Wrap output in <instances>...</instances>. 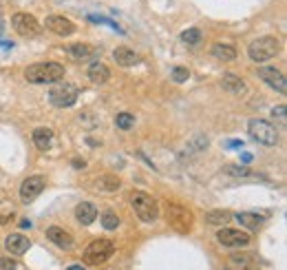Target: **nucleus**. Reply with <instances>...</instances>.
Instances as JSON below:
<instances>
[{
    "label": "nucleus",
    "instance_id": "obj_1",
    "mask_svg": "<svg viewBox=\"0 0 287 270\" xmlns=\"http://www.w3.org/2000/svg\"><path fill=\"white\" fill-rule=\"evenodd\" d=\"M64 71L60 62H36L25 69V78L31 84H53L64 78Z\"/></svg>",
    "mask_w": 287,
    "mask_h": 270
},
{
    "label": "nucleus",
    "instance_id": "obj_2",
    "mask_svg": "<svg viewBox=\"0 0 287 270\" xmlns=\"http://www.w3.org/2000/svg\"><path fill=\"white\" fill-rule=\"evenodd\" d=\"M128 202L133 206L135 215L144 221V224H153L155 219L159 217V204L153 200V195H148L146 191H133L128 195Z\"/></svg>",
    "mask_w": 287,
    "mask_h": 270
},
{
    "label": "nucleus",
    "instance_id": "obj_3",
    "mask_svg": "<svg viewBox=\"0 0 287 270\" xmlns=\"http://www.w3.org/2000/svg\"><path fill=\"white\" fill-rule=\"evenodd\" d=\"M164 217H166L168 226L175 228L177 233H190L192 224H195V217L188 208H183L181 204L175 202H166L164 204Z\"/></svg>",
    "mask_w": 287,
    "mask_h": 270
},
{
    "label": "nucleus",
    "instance_id": "obj_4",
    "mask_svg": "<svg viewBox=\"0 0 287 270\" xmlns=\"http://www.w3.org/2000/svg\"><path fill=\"white\" fill-rule=\"evenodd\" d=\"M279 51H281V42L276 40L274 36L256 38V40H252L250 47H247V55H250V60H254V62H258V64L276 58Z\"/></svg>",
    "mask_w": 287,
    "mask_h": 270
},
{
    "label": "nucleus",
    "instance_id": "obj_5",
    "mask_svg": "<svg viewBox=\"0 0 287 270\" xmlns=\"http://www.w3.org/2000/svg\"><path fill=\"white\" fill-rule=\"evenodd\" d=\"M247 133H250V137L254 142H258V144H263V146L279 144V131H276V126L267 120H261V117H252V120L247 122Z\"/></svg>",
    "mask_w": 287,
    "mask_h": 270
},
{
    "label": "nucleus",
    "instance_id": "obj_6",
    "mask_svg": "<svg viewBox=\"0 0 287 270\" xmlns=\"http://www.w3.org/2000/svg\"><path fill=\"white\" fill-rule=\"evenodd\" d=\"M113 253H115V244L111 239H95L84 250V262L88 266H100L113 257Z\"/></svg>",
    "mask_w": 287,
    "mask_h": 270
},
{
    "label": "nucleus",
    "instance_id": "obj_7",
    "mask_svg": "<svg viewBox=\"0 0 287 270\" xmlns=\"http://www.w3.org/2000/svg\"><path fill=\"white\" fill-rule=\"evenodd\" d=\"M78 87L75 84H69V82H58L53 89H49V102L58 108H67V107H73L78 102Z\"/></svg>",
    "mask_w": 287,
    "mask_h": 270
},
{
    "label": "nucleus",
    "instance_id": "obj_8",
    "mask_svg": "<svg viewBox=\"0 0 287 270\" xmlns=\"http://www.w3.org/2000/svg\"><path fill=\"white\" fill-rule=\"evenodd\" d=\"M11 27L16 29L18 36L22 38H36L38 34H40V22L36 20L31 13H25V11H18L11 16Z\"/></svg>",
    "mask_w": 287,
    "mask_h": 270
},
{
    "label": "nucleus",
    "instance_id": "obj_9",
    "mask_svg": "<svg viewBox=\"0 0 287 270\" xmlns=\"http://www.w3.org/2000/svg\"><path fill=\"white\" fill-rule=\"evenodd\" d=\"M46 186V177L44 175H31L25 182L20 184V202L22 204H31L34 200H38V195H42Z\"/></svg>",
    "mask_w": 287,
    "mask_h": 270
},
{
    "label": "nucleus",
    "instance_id": "obj_10",
    "mask_svg": "<svg viewBox=\"0 0 287 270\" xmlns=\"http://www.w3.org/2000/svg\"><path fill=\"white\" fill-rule=\"evenodd\" d=\"M256 75L265 84H270L276 93H281V96H285V93H287V82H285V73H283V71H279L276 67H258Z\"/></svg>",
    "mask_w": 287,
    "mask_h": 270
},
{
    "label": "nucleus",
    "instance_id": "obj_11",
    "mask_svg": "<svg viewBox=\"0 0 287 270\" xmlns=\"http://www.w3.org/2000/svg\"><path fill=\"white\" fill-rule=\"evenodd\" d=\"M216 241L221 246H225V248H241V246L250 244V235L237 228H223L216 233Z\"/></svg>",
    "mask_w": 287,
    "mask_h": 270
},
{
    "label": "nucleus",
    "instance_id": "obj_12",
    "mask_svg": "<svg viewBox=\"0 0 287 270\" xmlns=\"http://www.w3.org/2000/svg\"><path fill=\"white\" fill-rule=\"evenodd\" d=\"M29 248H31L29 237H25L20 233H11V235H7V239H4V250H7L9 255L20 257V255H25Z\"/></svg>",
    "mask_w": 287,
    "mask_h": 270
},
{
    "label": "nucleus",
    "instance_id": "obj_13",
    "mask_svg": "<svg viewBox=\"0 0 287 270\" xmlns=\"http://www.w3.org/2000/svg\"><path fill=\"white\" fill-rule=\"evenodd\" d=\"M44 27L49 31H53L55 36H71L75 31V25L64 16H49L44 20Z\"/></svg>",
    "mask_w": 287,
    "mask_h": 270
},
{
    "label": "nucleus",
    "instance_id": "obj_14",
    "mask_svg": "<svg viewBox=\"0 0 287 270\" xmlns=\"http://www.w3.org/2000/svg\"><path fill=\"white\" fill-rule=\"evenodd\" d=\"M46 239L53 241V244L60 246L62 250H73V244H75L71 233L60 228V226H49V228H46Z\"/></svg>",
    "mask_w": 287,
    "mask_h": 270
},
{
    "label": "nucleus",
    "instance_id": "obj_15",
    "mask_svg": "<svg viewBox=\"0 0 287 270\" xmlns=\"http://www.w3.org/2000/svg\"><path fill=\"white\" fill-rule=\"evenodd\" d=\"M113 60L120 67H133V64L139 62V54H135V49H130V47H115L113 49Z\"/></svg>",
    "mask_w": 287,
    "mask_h": 270
},
{
    "label": "nucleus",
    "instance_id": "obj_16",
    "mask_svg": "<svg viewBox=\"0 0 287 270\" xmlns=\"http://www.w3.org/2000/svg\"><path fill=\"white\" fill-rule=\"evenodd\" d=\"M75 217H78V221L82 226H91L93 221L97 219V208H95V204H91V202H80L78 206H75Z\"/></svg>",
    "mask_w": 287,
    "mask_h": 270
},
{
    "label": "nucleus",
    "instance_id": "obj_17",
    "mask_svg": "<svg viewBox=\"0 0 287 270\" xmlns=\"http://www.w3.org/2000/svg\"><path fill=\"white\" fill-rule=\"evenodd\" d=\"M55 142V133L51 129H46V126H38V129L34 131V146L38 151H49L51 146H53Z\"/></svg>",
    "mask_w": 287,
    "mask_h": 270
},
{
    "label": "nucleus",
    "instance_id": "obj_18",
    "mask_svg": "<svg viewBox=\"0 0 287 270\" xmlns=\"http://www.w3.org/2000/svg\"><path fill=\"white\" fill-rule=\"evenodd\" d=\"M221 87L228 93H232V96H243V93L247 91V84L234 73H225L223 78H221Z\"/></svg>",
    "mask_w": 287,
    "mask_h": 270
},
{
    "label": "nucleus",
    "instance_id": "obj_19",
    "mask_svg": "<svg viewBox=\"0 0 287 270\" xmlns=\"http://www.w3.org/2000/svg\"><path fill=\"white\" fill-rule=\"evenodd\" d=\"M210 54L214 55L216 60H223V62H232V60H237L239 51L234 45H228V42H214L212 49H210Z\"/></svg>",
    "mask_w": 287,
    "mask_h": 270
},
{
    "label": "nucleus",
    "instance_id": "obj_20",
    "mask_svg": "<svg viewBox=\"0 0 287 270\" xmlns=\"http://www.w3.org/2000/svg\"><path fill=\"white\" fill-rule=\"evenodd\" d=\"M86 75L93 84H106L108 80H111V69H108L104 62H93L91 67H88Z\"/></svg>",
    "mask_w": 287,
    "mask_h": 270
},
{
    "label": "nucleus",
    "instance_id": "obj_21",
    "mask_svg": "<svg viewBox=\"0 0 287 270\" xmlns=\"http://www.w3.org/2000/svg\"><path fill=\"white\" fill-rule=\"evenodd\" d=\"M232 217L241 226H246L247 230H258V228H261V224L265 221L258 213H237V215H232Z\"/></svg>",
    "mask_w": 287,
    "mask_h": 270
},
{
    "label": "nucleus",
    "instance_id": "obj_22",
    "mask_svg": "<svg viewBox=\"0 0 287 270\" xmlns=\"http://www.w3.org/2000/svg\"><path fill=\"white\" fill-rule=\"evenodd\" d=\"M230 262L239 270H258V262L247 253H232L230 255Z\"/></svg>",
    "mask_w": 287,
    "mask_h": 270
},
{
    "label": "nucleus",
    "instance_id": "obj_23",
    "mask_svg": "<svg viewBox=\"0 0 287 270\" xmlns=\"http://www.w3.org/2000/svg\"><path fill=\"white\" fill-rule=\"evenodd\" d=\"M93 186H95L97 191H104V193H115L117 188L122 186V179L117 177V175H102V177H97L95 182H93Z\"/></svg>",
    "mask_w": 287,
    "mask_h": 270
},
{
    "label": "nucleus",
    "instance_id": "obj_24",
    "mask_svg": "<svg viewBox=\"0 0 287 270\" xmlns=\"http://www.w3.org/2000/svg\"><path fill=\"white\" fill-rule=\"evenodd\" d=\"M69 54H71V58H75V60H88L95 54V47L86 45V42H75V45L69 47Z\"/></svg>",
    "mask_w": 287,
    "mask_h": 270
},
{
    "label": "nucleus",
    "instance_id": "obj_25",
    "mask_svg": "<svg viewBox=\"0 0 287 270\" xmlns=\"http://www.w3.org/2000/svg\"><path fill=\"white\" fill-rule=\"evenodd\" d=\"M230 219H232V213H228V211H210V213H205V221L212 224V226H223V224H228Z\"/></svg>",
    "mask_w": 287,
    "mask_h": 270
},
{
    "label": "nucleus",
    "instance_id": "obj_26",
    "mask_svg": "<svg viewBox=\"0 0 287 270\" xmlns=\"http://www.w3.org/2000/svg\"><path fill=\"white\" fill-rule=\"evenodd\" d=\"M223 175H228V177H256L254 173H250L246 166H223V170H221Z\"/></svg>",
    "mask_w": 287,
    "mask_h": 270
},
{
    "label": "nucleus",
    "instance_id": "obj_27",
    "mask_svg": "<svg viewBox=\"0 0 287 270\" xmlns=\"http://www.w3.org/2000/svg\"><path fill=\"white\" fill-rule=\"evenodd\" d=\"M115 126L122 131H130L135 126V117L130 113H117L115 115Z\"/></svg>",
    "mask_w": 287,
    "mask_h": 270
},
{
    "label": "nucleus",
    "instance_id": "obj_28",
    "mask_svg": "<svg viewBox=\"0 0 287 270\" xmlns=\"http://www.w3.org/2000/svg\"><path fill=\"white\" fill-rule=\"evenodd\" d=\"M102 226H104V230H117V226H120L117 213H113V211L102 213Z\"/></svg>",
    "mask_w": 287,
    "mask_h": 270
},
{
    "label": "nucleus",
    "instance_id": "obj_29",
    "mask_svg": "<svg viewBox=\"0 0 287 270\" xmlns=\"http://www.w3.org/2000/svg\"><path fill=\"white\" fill-rule=\"evenodd\" d=\"M181 40L186 42V45H190V47L199 45V42H201V31L197 29V27H190V29H186L181 34Z\"/></svg>",
    "mask_w": 287,
    "mask_h": 270
},
{
    "label": "nucleus",
    "instance_id": "obj_30",
    "mask_svg": "<svg viewBox=\"0 0 287 270\" xmlns=\"http://www.w3.org/2000/svg\"><path fill=\"white\" fill-rule=\"evenodd\" d=\"M170 78H172V82L183 84V82H188V78H190V71H188L186 67H175L170 71Z\"/></svg>",
    "mask_w": 287,
    "mask_h": 270
},
{
    "label": "nucleus",
    "instance_id": "obj_31",
    "mask_svg": "<svg viewBox=\"0 0 287 270\" xmlns=\"http://www.w3.org/2000/svg\"><path fill=\"white\" fill-rule=\"evenodd\" d=\"M88 20H91V22H100V25H106V27H111V29H115V31H120V34H124V29H122V27L117 25L115 20H111V18H104V16H88Z\"/></svg>",
    "mask_w": 287,
    "mask_h": 270
},
{
    "label": "nucleus",
    "instance_id": "obj_32",
    "mask_svg": "<svg viewBox=\"0 0 287 270\" xmlns=\"http://www.w3.org/2000/svg\"><path fill=\"white\" fill-rule=\"evenodd\" d=\"M205 146H208V137H204V135H195L188 142V149L190 151H201V149H205Z\"/></svg>",
    "mask_w": 287,
    "mask_h": 270
},
{
    "label": "nucleus",
    "instance_id": "obj_33",
    "mask_svg": "<svg viewBox=\"0 0 287 270\" xmlns=\"http://www.w3.org/2000/svg\"><path fill=\"white\" fill-rule=\"evenodd\" d=\"M272 117H274V120H279L281 124H285V104H279V107L272 111Z\"/></svg>",
    "mask_w": 287,
    "mask_h": 270
},
{
    "label": "nucleus",
    "instance_id": "obj_34",
    "mask_svg": "<svg viewBox=\"0 0 287 270\" xmlns=\"http://www.w3.org/2000/svg\"><path fill=\"white\" fill-rule=\"evenodd\" d=\"M18 264L13 262V259H7V257H2L0 259V270H16Z\"/></svg>",
    "mask_w": 287,
    "mask_h": 270
},
{
    "label": "nucleus",
    "instance_id": "obj_35",
    "mask_svg": "<svg viewBox=\"0 0 287 270\" xmlns=\"http://www.w3.org/2000/svg\"><path fill=\"white\" fill-rule=\"evenodd\" d=\"M225 146H228V149H243V140H230Z\"/></svg>",
    "mask_w": 287,
    "mask_h": 270
},
{
    "label": "nucleus",
    "instance_id": "obj_36",
    "mask_svg": "<svg viewBox=\"0 0 287 270\" xmlns=\"http://www.w3.org/2000/svg\"><path fill=\"white\" fill-rule=\"evenodd\" d=\"M252 160H254L252 153H243V155H241V162H243V164H252Z\"/></svg>",
    "mask_w": 287,
    "mask_h": 270
},
{
    "label": "nucleus",
    "instance_id": "obj_37",
    "mask_svg": "<svg viewBox=\"0 0 287 270\" xmlns=\"http://www.w3.org/2000/svg\"><path fill=\"white\" fill-rule=\"evenodd\" d=\"M73 166L75 168H84V166H86V162H84V160H80V158H75L73 160Z\"/></svg>",
    "mask_w": 287,
    "mask_h": 270
},
{
    "label": "nucleus",
    "instance_id": "obj_38",
    "mask_svg": "<svg viewBox=\"0 0 287 270\" xmlns=\"http://www.w3.org/2000/svg\"><path fill=\"white\" fill-rule=\"evenodd\" d=\"M69 270H86V266H82V264H71Z\"/></svg>",
    "mask_w": 287,
    "mask_h": 270
},
{
    "label": "nucleus",
    "instance_id": "obj_39",
    "mask_svg": "<svg viewBox=\"0 0 287 270\" xmlns=\"http://www.w3.org/2000/svg\"><path fill=\"white\" fill-rule=\"evenodd\" d=\"M20 226H22V228H31V221H29V219H22Z\"/></svg>",
    "mask_w": 287,
    "mask_h": 270
},
{
    "label": "nucleus",
    "instance_id": "obj_40",
    "mask_svg": "<svg viewBox=\"0 0 287 270\" xmlns=\"http://www.w3.org/2000/svg\"><path fill=\"white\" fill-rule=\"evenodd\" d=\"M88 144H91V146H97V144H102V142H97V140H93V137H88Z\"/></svg>",
    "mask_w": 287,
    "mask_h": 270
}]
</instances>
